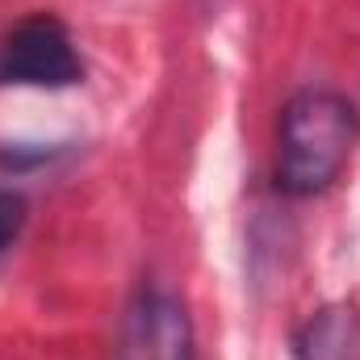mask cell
Listing matches in <instances>:
<instances>
[{
    "label": "cell",
    "instance_id": "obj_1",
    "mask_svg": "<svg viewBox=\"0 0 360 360\" xmlns=\"http://www.w3.org/2000/svg\"><path fill=\"white\" fill-rule=\"evenodd\" d=\"M360 143V109L340 89L293 92L276 117V188L319 197L344 176Z\"/></svg>",
    "mask_w": 360,
    "mask_h": 360
},
{
    "label": "cell",
    "instance_id": "obj_2",
    "mask_svg": "<svg viewBox=\"0 0 360 360\" xmlns=\"http://www.w3.org/2000/svg\"><path fill=\"white\" fill-rule=\"evenodd\" d=\"M84 59L55 13H34L0 38V89H76Z\"/></svg>",
    "mask_w": 360,
    "mask_h": 360
},
{
    "label": "cell",
    "instance_id": "obj_3",
    "mask_svg": "<svg viewBox=\"0 0 360 360\" xmlns=\"http://www.w3.org/2000/svg\"><path fill=\"white\" fill-rule=\"evenodd\" d=\"M117 360H197L188 306L172 289L147 285L126 310Z\"/></svg>",
    "mask_w": 360,
    "mask_h": 360
},
{
    "label": "cell",
    "instance_id": "obj_4",
    "mask_svg": "<svg viewBox=\"0 0 360 360\" xmlns=\"http://www.w3.org/2000/svg\"><path fill=\"white\" fill-rule=\"evenodd\" d=\"M293 360H360V310L348 302H331L310 310L293 335H289Z\"/></svg>",
    "mask_w": 360,
    "mask_h": 360
},
{
    "label": "cell",
    "instance_id": "obj_5",
    "mask_svg": "<svg viewBox=\"0 0 360 360\" xmlns=\"http://www.w3.org/2000/svg\"><path fill=\"white\" fill-rule=\"evenodd\" d=\"M25 218H30L25 197H21V193H13V188H0V256H4V252L21 239Z\"/></svg>",
    "mask_w": 360,
    "mask_h": 360
}]
</instances>
